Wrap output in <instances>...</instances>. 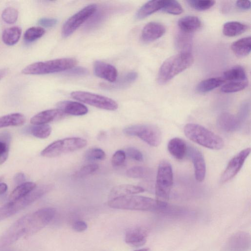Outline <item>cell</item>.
Returning <instances> with one entry per match:
<instances>
[{
  "label": "cell",
  "mask_w": 251,
  "mask_h": 251,
  "mask_svg": "<svg viewBox=\"0 0 251 251\" xmlns=\"http://www.w3.org/2000/svg\"><path fill=\"white\" fill-rule=\"evenodd\" d=\"M55 212L53 208H44L21 218L2 235L0 247L8 246L24 236L32 235L39 231L51 221Z\"/></svg>",
  "instance_id": "1"
},
{
  "label": "cell",
  "mask_w": 251,
  "mask_h": 251,
  "mask_svg": "<svg viewBox=\"0 0 251 251\" xmlns=\"http://www.w3.org/2000/svg\"><path fill=\"white\" fill-rule=\"evenodd\" d=\"M108 205L116 209L150 211H163L168 207L166 201L132 195L111 199Z\"/></svg>",
  "instance_id": "2"
},
{
  "label": "cell",
  "mask_w": 251,
  "mask_h": 251,
  "mask_svg": "<svg viewBox=\"0 0 251 251\" xmlns=\"http://www.w3.org/2000/svg\"><path fill=\"white\" fill-rule=\"evenodd\" d=\"M194 62L191 52H179L170 56L161 65L157 74V82L164 85L175 76L189 68Z\"/></svg>",
  "instance_id": "3"
},
{
  "label": "cell",
  "mask_w": 251,
  "mask_h": 251,
  "mask_svg": "<svg viewBox=\"0 0 251 251\" xmlns=\"http://www.w3.org/2000/svg\"><path fill=\"white\" fill-rule=\"evenodd\" d=\"M184 132L190 140L206 148L218 150L224 147V142L221 137L199 124H186Z\"/></svg>",
  "instance_id": "4"
},
{
  "label": "cell",
  "mask_w": 251,
  "mask_h": 251,
  "mask_svg": "<svg viewBox=\"0 0 251 251\" xmlns=\"http://www.w3.org/2000/svg\"><path fill=\"white\" fill-rule=\"evenodd\" d=\"M77 61L74 58H64L40 61L31 64L22 72L25 75H45L68 70L74 67Z\"/></svg>",
  "instance_id": "5"
},
{
  "label": "cell",
  "mask_w": 251,
  "mask_h": 251,
  "mask_svg": "<svg viewBox=\"0 0 251 251\" xmlns=\"http://www.w3.org/2000/svg\"><path fill=\"white\" fill-rule=\"evenodd\" d=\"M52 188L50 185H45L36 187L24 197L7 203L0 207V221L4 220L29 205L40 199Z\"/></svg>",
  "instance_id": "6"
},
{
  "label": "cell",
  "mask_w": 251,
  "mask_h": 251,
  "mask_svg": "<svg viewBox=\"0 0 251 251\" xmlns=\"http://www.w3.org/2000/svg\"><path fill=\"white\" fill-rule=\"evenodd\" d=\"M87 144V141L82 138H66L51 143L42 151L41 155L45 157L53 158L79 150Z\"/></svg>",
  "instance_id": "7"
},
{
  "label": "cell",
  "mask_w": 251,
  "mask_h": 251,
  "mask_svg": "<svg viewBox=\"0 0 251 251\" xmlns=\"http://www.w3.org/2000/svg\"><path fill=\"white\" fill-rule=\"evenodd\" d=\"M173 184V173L170 163L166 161L159 164L155 182V191L157 200L165 201L170 196Z\"/></svg>",
  "instance_id": "8"
},
{
  "label": "cell",
  "mask_w": 251,
  "mask_h": 251,
  "mask_svg": "<svg viewBox=\"0 0 251 251\" xmlns=\"http://www.w3.org/2000/svg\"><path fill=\"white\" fill-rule=\"evenodd\" d=\"M123 132L129 136H136L152 147H157L161 141V132L156 126L136 124L124 128Z\"/></svg>",
  "instance_id": "9"
},
{
  "label": "cell",
  "mask_w": 251,
  "mask_h": 251,
  "mask_svg": "<svg viewBox=\"0 0 251 251\" xmlns=\"http://www.w3.org/2000/svg\"><path fill=\"white\" fill-rule=\"evenodd\" d=\"M71 96L78 101L102 109L114 111L118 107V103L114 100L90 92L74 91L71 93Z\"/></svg>",
  "instance_id": "10"
},
{
  "label": "cell",
  "mask_w": 251,
  "mask_h": 251,
  "mask_svg": "<svg viewBox=\"0 0 251 251\" xmlns=\"http://www.w3.org/2000/svg\"><path fill=\"white\" fill-rule=\"evenodd\" d=\"M98 5L91 4L84 7L69 18L64 24L61 30L62 36L67 38L87 21L94 13Z\"/></svg>",
  "instance_id": "11"
},
{
  "label": "cell",
  "mask_w": 251,
  "mask_h": 251,
  "mask_svg": "<svg viewBox=\"0 0 251 251\" xmlns=\"http://www.w3.org/2000/svg\"><path fill=\"white\" fill-rule=\"evenodd\" d=\"M250 152V148L244 149L229 161L220 177L221 183L228 181L238 173Z\"/></svg>",
  "instance_id": "12"
},
{
  "label": "cell",
  "mask_w": 251,
  "mask_h": 251,
  "mask_svg": "<svg viewBox=\"0 0 251 251\" xmlns=\"http://www.w3.org/2000/svg\"><path fill=\"white\" fill-rule=\"evenodd\" d=\"M188 153L193 163L195 178L198 181L201 182L206 175V164L203 156L198 149L192 146L188 147Z\"/></svg>",
  "instance_id": "13"
},
{
  "label": "cell",
  "mask_w": 251,
  "mask_h": 251,
  "mask_svg": "<svg viewBox=\"0 0 251 251\" xmlns=\"http://www.w3.org/2000/svg\"><path fill=\"white\" fill-rule=\"evenodd\" d=\"M250 246V235L244 231H239L232 235L226 243L227 251H247Z\"/></svg>",
  "instance_id": "14"
},
{
  "label": "cell",
  "mask_w": 251,
  "mask_h": 251,
  "mask_svg": "<svg viewBox=\"0 0 251 251\" xmlns=\"http://www.w3.org/2000/svg\"><path fill=\"white\" fill-rule=\"evenodd\" d=\"M66 114L61 110L51 109L41 111L30 119V123L34 125L47 124L63 119Z\"/></svg>",
  "instance_id": "15"
},
{
  "label": "cell",
  "mask_w": 251,
  "mask_h": 251,
  "mask_svg": "<svg viewBox=\"0 0 251 251\" xmlns=\"http://www.w3.org/2000/svg\"><path fill=\"white\" fill-rule=\"evenodd\" d=\"M94 73L97 76L110 82H115L118 77L117 70L114 66L101 61L95 62Z\"/></svg>",
  "instance_id": "16"
},
{
  "label": "cell",
  "mask_w": 251,
  "mask_h": 251,
  "mask_svg": "<svg viewBox=\"0 0 251 251\" xmlns=\"http://www.w3.org/2000/svg\"><path fill=\"white\" fill-rule=\"evenodd\" d=\"M166 31L165 26L158 22H150L144 27L142 33V40L145 42H152L163 35Z\"/></svg>",
  "instance_id": "17"
},
{
  "label": "cell",
  "mask_w": 251,
  "mask_h": 251,
  "mask_svg": "<svg viewBox=\"0 0 251 251\" xmlns=\"http://www.w3.org/2000/svg\"><path fill=\"white\" fill-rule=\"evenodd\" d=\"M217 125L221 130L230 132L237 130L241 124L237 117L228 112H224L218 117Z\"/></svg>",
  "instance_id": "18"
},
{
  "label": "cell",
  "mask_w": 251,
  "mask_h": 251,
  "mask_svg": "<svg viewBox=\"0 0 251 251\" xmlns=\"http://www.w3.org/2000/svg\"><path fill=\"white\" fill-rule=\"evenodd\" d=\"M58 109L66 114L74 116H82L88 112L87 107L79 102L64 100L58 102L56 104Z\"/></svg>",
  "instance_id": "19"
},
{
  "label": "cell",
  "mask_w": 251,
  "mask_h": 251,
  "mask_svg": "<svg viewBox=\"0 0 251 251\" xmlns=\"http://www.w3.org/2000/svg\"><path fill=\"white\" fill-rule=\"evenodd\" d=\"M147 237V232L144 228L134 227L126 231L125 241L131 246L139 247L145 244Z\"/></svg>",
  "instance_id": "20"
},
{
  "label": "cell",
  "mask_w": 251,
  "mask_h": 251,
  "mask_svg": "<svg viewBox=\"0 0 251 251\" xmlns=\"http://www.w3.org/2000/svg\"><path fill=\"white\" fill-rule=\"evenodd\" d=\"M168 150L175 158L181 160L187 154L188 147L185 142L181 138L175 137L168 143Z\"/></svg>",
  "instance_id": "21"
},
{
  "label": "cell",
  "mask_w": 251,
  "mask_h": 251,
  "mask_svg": "<svg viewBox=\"0 0 251 251\" xmlns=\"http://www.w3.org/2000/svg\"><path fill=\"white\" fill-rule=\"evenodd\" d=\"M111 11V8L107 6L97 7L94 13L87 21L85 26L86 30H91L99 26L107 18Z\"/></svg>",
  "instance_id": "22"
},
{
  "label": "cell",
  "mask_w": 251,
  "mask_h": 251,
  "mask_svg": "<svg viewBox=\"0 0 251 251\" xmlns=\"http://www.w3.org/2000/svg\"><path fill=\"white\" fill-rule=\"evenodd\" d=\"M144 191V188L139 186L121 184L116 186L111 189L109 197L112 199L117 197L138 194Z\"/></svg>",
  "instance_id": "23"
},
{
  "label": "cell",
  "mask_w": 251,
  "mask_h": 251,
  "mask_svg": "<svg viewBox=\"0 0 251 251\" xmlns=\"http://www.w3.org/2000/svg\"><path fill=\"white\" fill-rule=\"evenodd\" d=\"M201 25L200 19L194 16H186L178 21V26L182 32L190 34L198 30Z\"/></svg>",
  "instance_id": "24"
},
{
  "label": "cell",
  "mask_w": 251,
  "mask_h": 251,
  "mask_svg": "<svg viewBox=\"0 0 251 251\" xmlns=\"http://www.w3.org/2000/svg\"><path fill=\"white\" fill-rule=\"evenodd\" d=\"M164 0H150L142 5L137 11L135 17L137 20H142L159 10H161Z\"/></svg>",
  "instance_id": "25"
},
{
  "label": "cell",
  "mask_w": 251,
  "mask_h": 251,
  "mask_svg": "<svg viewBox=\"0 0 251 251\" xmlns=\"http://www.w3.org/2000/svg\"><path fill=\"white\" fill-rule=\"evenodd\" d=\"M231 49L234 54L239 58L246 57L251 52V38L250 36L240 39L232 43Z\"/></svg>",
  "instance_id": "26"
},
{
  "label": "cell",
  "mask_w": 251,
  "mask_h": 251,
  "mask_svg": "<svg viewBox=\"0 0 251 251\" xmlns=\"http://www.w3.org/2000/svg\"><path fill=\"white\" fill-rule=\"evenodd\" d=\"M26 121L25 116L20 113H11L0 117V128L8 126L23 125Z\"/></svg>",
  "instance_id": "27"
},
{
  "label": "cell",
  "mask_w": 251,
  "mask_h": 251,
  "mask_svg": "<svg viewBox=\"0 0 251 251\" xmlns=\"http://www.w3.org/2000/svg\"><path fill=\"white\" fill-rule=\"evenodd\" d=\"M249 26L245 24L235 22H228L225 23L223 27V34L228 37H234L245 32Z\"/></svg>",
  "instance_id": "28"
},
{
  "label": "cell",
  "mask_w": 251,
  "mask_h": 251,
  "mask_svg": "<svg viewBox=\"0 0 251 251\" xmlns=\"http://www.w3.org/2000/svg\"><path fill=\"white\" fill-rule=\"evenodd\" d=\"M225 80L222 77H214L202 80L197 85L196 90L199 93H205L222 85Z\"/></svg>",
  "instance_id": "29"
},
{
  "label": "cell",
  "mask_w": 251,
  "mask_h": 251,
  "mask_svg": "<svg viewBox=\"0 0 251 251\" xmlns=\"http://www.w3.org/2000/svg\"><path fill=\"white\" fill-rule=\"evenodd\" d=\"M36 184L33 182H25L19 184L11 192L9 196V201L20 199L32 191L36 187Z\"/></svg>",
  "instance_id": "30"
},
{
  "label": "cell",
  "mask_w": 251,
  "mask_h": 251,
  "mask_svg": "<svg viewBox=\"0 0 251 251\" xmlns=\"http://www.w3.org/2000/svg\"><path fill=\"white\" fill-rule=\"evenodd\" d=\"M21 34L22 29L19 26H12L6 28L2 34V41L7 45H14L19 41Z\"/></svg>",
  "instance_id": "31"
},
{
  "label": "cell",
  "mask_w": 251,
  "mask_h": 251,
  "mask_svg": "<svg viewBox=\"0 0 251 251\" xmlns=\"http://www.w3.org/2000/svg\"><path fill=\"white\" fill-rule=\"evenodd\" d=\"M224 79L231 81L247 80V75L244 69L241 66H235L225 71Z\"/></svg>",
  "instance_id": "32"
},
{
  "label": "cell",
  "mask_w": 251,
  "mask_h": 251,
  "mask_svg": "<svg viewBox=\"0 0 251 251\" xmlns=\"http://www.w3.org/2000/svg\"><path fill=\"white\" fill-rule=\"evenodd\" d=\"M176 45L180 52H190L192 38L190 34L180 31L176 36Z\"/></svg>",
  "instance_id": "33"
},
{
  "label": "cell",
  "mask_w": 251,
  "mask_h": 251,
  "mask_svg": "<svg viewBox=\"0 0 251 251\" xmlns=\"http://www.w3.org/2000/svg\"><path fill=\"white\" fill-rule=\"evenodd\" d=\"M248 85L247 80L231 81L223 85L221 91L225 93H234L244 90Z\"/></svg>",
  "instance_id": "34"
},
{
  "label": "cell",
  "mask_w": 251,
  "mask_h": 251,
  "mask_svg": "<svg viewBox=\"0 0 251 251\" xmlns=\"http://www.w3.org/2000/svg\"><path fill=\"white\" fill-rule=\"evenodd\" d=\"M161 10L173 15H179L183 11L180 4L175 0H164V4Z\"/></svg>",
  "instance_id": "35"
},
{
  "label": "cell",
  "mask_w": 251,
  "mask_h": 251,
  "mask_svg": "<svg viewBox=\"0 0 251 251\" xmlns=\"http://www.w3.org/2000/svg\"><path fill=\"white\" fill-rule=\"evenodd\" d=\"M31 133L40 139L48 138L51 132V127L48 124L35 125L30 128Z\"/></svg>",
  "instance_id": "36"
},
{
  "label": "cell",
  "mask_w": 251,
  "mask_h": 251,
  "mask_svg": "<svg viewBox=\"0 0 251 251\" xmlns=\"http://www.w3.org/2000/svg\"><path fill=\"white\" fill-rule=\"evenodd\" d=\"M45 33V29L41 27H31L25 31L24 39L27 42H32L41 38Z\"/></svg>",
  "instance_id": "37"
},
{
  "label": "cell",
  "mask_w": 251,
  "mask_h": 251,
  "mask_svg": "<svg viewBox=\"0 0 251 251\" xmlns=\"http://www.w3.org/2000/svg\"><path fill=\"white\" fill-rule=\"evenodd\" d=\"M150 170L143 166H134L126 171V176L133 178H143L150 175Z\"/></svg>",
  "instance_id": "38"
},
{
  "label": "cell",
  "mask_w": 251,
  "mask_h": 251,
  "mask_svg": "<svg viewBox=\"0 0 251 251\" xmlns=\"http://www.w3.org/2000/svg\"><path fill=\"white\" fill-rule=\"evenodd\" d=\"M138 74L135 72H130L125 75L118 82L112 86H102L103 87L120 88L124 87L134 82L137 78Z\"/></svg>",
  "instance_id": "39"
},
{
  "label": "cell",
  "mask_w": 251,
  "mask_h": 251,
  "mask_svg": "<svg viewBox=\"0 0 251 251\" xmlns=\"http://www.w3.org/2000/svg\"><path fill=\"white\" fill-rule=\"evenodd\" d=\"M186 2L191 7L198 11L206 10L215 3V1L212 0H188Z\"/></svg>",
  "instance_id": "40"
},
{
  "label": "cell",
  "mask_w": 251,
  "mask_h": 251,
  "mask_svg": "<svg viewBox=\"0 0 251 251\" xmlns=\"http://www.w3.org/2000/svg\"><path fill=\"white\" fill-rule=\"evenodd\" d=\"M105 157V152L101 149L98 148L89 149L84 154L85 158L88 161L103 160Z\"/></svg>",
  "instance_id": "41"
},
{
  "label": "cell",
  "mask_w": 251,
  "mask_h": 251,
  "mask_svg": "<svg viewBox=\"0 0 251 251\" xmlns=\"http://www.w3.org/2000/svg\"><path fill=\"white\" fill-rule=\"evenodd\" d=\"M99 166L95 163H91L83 166L74 174L75 178L86 177L97 171Z\"/></svg>",
  "instance_id": "42"
},
{
  "label": "cell",
  "mask_w": 251,
  "mask_h": 251,
  "mask_svg": "<svg viewBox=\"0 0 251 251\" xmlns=\"http://www.w3.org/2000/svg\"><path fill=\"white\" fill-rule=\"evenodd\" d=\"M18 17V10L12 7L5 8L1 14L2 19L4 22L8 24L15 23L17 20Z\"/></svg>",
  "instance_id": "43"
},
{
  "label": "cell",
  "mask_w": 251,
  "mask_h": 251,
  "mask_svg": "<svg viewBox=\"0 0 251 251\" xmlns=\"http://www.w3.org/2000/svg\"><path fill=\"white\" fill-rule=\"evenodd\" d=\"M126 158V154L122 150L117 151L113 155L111 158V164L114 167L122 165Z\"/></svg>",
  "instance_id": "44"
},
{
  "label": "cell",
  "mask_w": 251,
  "mask_h": 251,
  "mask_svg": "<svg viewBox=\"0 0 251 251\" xmlns=\"http://www.w3.org/2000/svg\"><path fill=\"white\" fill-rule=\"evenodd\" d=\"M126 155L129 158L137 161H142L143 156L141 152L134 147L127 148L125 151Z\"/></svg>",
  "instance_id": "45"
},
{
  "label": "cell",
  "mask_w": 251,
  "mask_h": 251,
  "mask_svg": "<svg viewBox=\"0 0 251 251\" xmlns=\"http://www.w3.org/2000/svg\"><path fill=\"white\" fill-rule=\"evenodd\" d=\"M8 145L4 141H0V165L4 163L8 156Z\"/></svg>",
  "instance_id": "46"
},
{
  "label": "cell",
  "mask_w": 251,
  "mask_h": 251,
  "mask_svg": "<svg viewBox=\"0 0 251 251\" xmlns=\"http://www.w3.org/2000/svg\"><path fill=\"white\" fill-rule=\"evenodd\" d=\"M87 70L82 67H73L67 72V75L71 76H82L87 75Z\"/></svg>",
  "instance_id": "47"
},
{
  "label": "cell",
  "mask_w": 251,
  "mask_h": 251,
  "mask_svg": "<svg viewBox=\"0 0 251 251\" xmlns=\"http://www.w3.org/2000/svg\"><path fill=\"white\" fill-rule=\"evenodd\" d=\"M57 20L56 19L42 18L38 20V24L45 27H51L56 25Z\"/></svg>",
  "instance_id": "48"
},
{
  "label": "cell",
  "mask_w": 251,
  "mask_h": 251,
  "mask_svg": "<svg viewBox=\"0 0 251 251\" xmlns=\"http://www.w3.org/2000/svg\"><path fill=\"white\" fill-rule=\"evenodd\" d=\"M249 113V107L247 103L244 104L243 106H242L238 116L237 117L239 119L241 125L247 118Z\"/></svg>",
  "instance_id": "49"
},
{
  "label": "cell",
  "mask_w": 251,
  "mask_h": 251,
  "mask_svg": "<svg viewBox=\"0 0 251 251\" xmlns=\"http://www.w3.org/2000/svg\"><path fill=\"white\" fill-rule=\"evenodd\" d=\"M72 227L76 231L82 232L87 229V225L83 221H77L73 223Z\"/></svg>",
  "instance_id": "50"
},
{
  "label": "cell",
  "mask_w": 251,
  "mask_h": 251,
  "mask_svg": "<svg viewBox=\"0 0 251 251\" xmlns=\"http://www.w3.org/2000/svg\"><path fill=\"white\" fill-rule=\"evenodd\" d=\"M236 5L238 8L242 10H248L251 8V2L249 0H237Z\"/></svg>",
  "instance_id": "51"
},
{
  "label": "cell",
  "mask_w": 251,
  "mask_h": 251,
  "mask_svg": "<svg viewBox=\"0 0 251 251\" xmlns=\"http://www.w3.org/2000/svg\"><path fill=\"white\" fill-rule=\"evenodd\" d=\"M25 175L22 173H17L14 177V182L19 185L25 182Z\"/></svg>",
  "instance_id": "52"
},
{
  "label": "cell",
  "mask_w": 251,
  "mask_h": 251,
  "mask_svg": "<svg viewBox=\"0 0 251 251\" xmlns=\"http://www.w3.org/2000/svg\"><path fill=\"white\" fill-rule=\"evenodd\" d=\"M8 187L5 183H0V195L5 193L7 190Z\"/></svg>",
  "instance_id": "53"
},
{
  "label": "cell",
  "mask_w": 251,
  "mask_h": 251,
  "mask_svg": "<svg viewBox=\"0 0 251 251\" xmlns=\"http://www.w3.org/2000/svg\"><path fill=\"white\" fill-rule=\"evenodd\" d=\"M8 70L6 68L0 69V80L4 77L7 74Z\"/></svg>",
  "instance_id": "54"
},
{
  "label": "cell",
  "mask_w": 251,
  "mask_h": 251,
  "mask_svg": "<svg viewBox=\"0 0 251 251\" xmlns=\"http://www.w3.org/2000/svg\"><path fill=\"white\" fill-rule=\"evenodd\" d=\"M134 251H149V249L148 248H143V249H141L139 250H135Z\"/></svg>",
  "instance_id": "55"
},
{
  "label": "cell",
  "mask_w": 251,
  "mask_h": 251,
  "mask_svg": "<svg viewBox=\"0 0 251 251\" xmlns=\"http://www.w3.org/2000/svg\"><path fill=\"white\" fill-rule=\"evenodd\" d=\"M2 179H3V177L2 176H0V183L2 181Z\"/></svg>",
  "instance_id": "56"
}]
</instances>
